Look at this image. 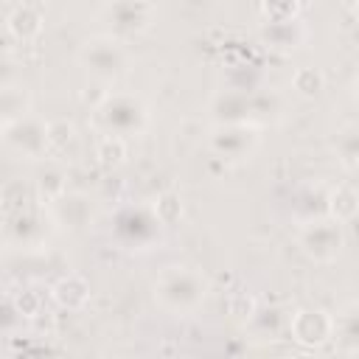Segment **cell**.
Segmentation results:
<instances>
[{"mask_svg": "<svg viewBox=\"0 0 359 359\" xmlns=\"http://www.w3.org/2000/svg\"><path fill=\"white\" fill-rule=\"evenodd\" d=\"M205 278L188 266H168L157 283H154V297L160 306H165L174 314H188L194 311L202 297H205Z\"/></svg>", "mask_w": 359, "mask_h": 359, "instance_id": "1", "label": "cell"}, {"mask_svg": "<svg viewBox=\"0 0 359 359\" xmlns=\"http://www.w3.org/2000/svg\"><path fill=\"white\" fill-rule=\"evenodd\" d=\"M95 112L107 123L109 135L137 132L143 126V121H146V109L140 107L137 98H129V95H107L104 104Z\"/></svg>", "mask_w": 359, "mask_h": 359, "instance_id": "2", "label": "cell"}, {"mask_svg": "<svg viewBox=\"0 0 359 359\" xmlns=\"http://www.w3.org/2000/svg\"><path fill=\"white\" fill-rule=\"evenodd\" d=\"M342 222L331 219V222H311L303 227L300 233V247L306 250V255H311L314 261H331L339 255L342 250Z\"/></svg>", "mask_w": 359, "mask_h": 359, "instance_id": "3", "label": "cell"}, {"mask_svg": "<svg viewBox=\"0 0 359 359\" xmlns=\"http://www.w3.org/2000/svg\"><path fill=\"white\" fill-rule=\"evenodd\" d=\"M289 331L297 345L320 348L334 337V317H328L323 309H300L292 314Z\"/></svg>", "mask_w": 359, "mask_h": 359, "instance_id": "4", "label": "cell"}, {"mask_svg": "<svg viewBox=\"0 0 359 359\" xmlns=\"http://www.w3.org/2000/svg\"><path fill=\"white\" fill-rule=\"evenodd\" d=\"M90 48L84 50V62L90 65V70L93 73H98V76H112V73H118L121 67H123V56H121V50L115 48V42L109 45V42H87Z\"/></svg>", "mask_w": 359, "mask_h": 359, "instance_id": "5", "label": "cell"}, {"mask_svg": "<svg viewBox=\"0 0 359 359\" xmlns=\"http://www.w3.org/2000/svg\"><path fill=\"white\" fill-rule=\"evenodd\" d=\"M6 25H8V34H11V36H17L20 42H31V39H36L39 31H42V14H39L34 6H17V8L8 14Z\"/></svg>", "mask_w": 359, "mask_h": 359, "instance_id": "6", "label": "cell"}, {"mask_svg": "<svg viewBox=\"0 0 359 359\" xmlns=\"http://www.w3.org/2000/svg\"><path fill=\"white\" fill-rule=\"evenodd\" d=\"M53 300H56L62 309L76 311V309H81V306L90 300V286H87V280L79 278V275H65V278L53 286Z\"/></svg>", "mask_w": 359, "mask_h": 359, "instance_id": "7", "label": "cell"}, {"mask_svg": "<svg viewBox=\"0 0 359 359\" xmlns=\"http://www.w3.org/2000/svg\"><path fill=\"white\" fill-rule=\"evenodd\" d=\"M95 160L107 171L123 165V160H126V140L121 135H104L98 140V146H95Z\"/></svg>", "mask_w": 359, "mask_h": 359, "instance_id": "8", "label": "cell"}, {"mask_svg": "<svg viewBox=\"0 0 359 359\" xmlns=\"http://www.w3.org/2000/svg\"><path fill=\"white\" fill-rule=\"evenodd\" d=\"M328 210L337 222H351L359 210V196L351 185H337L328 196Z\"/></svg>", "mask_w": 359, "mask_h": 359, "instance_id": "9", "label": "cell"}, {"mask_svg": "<svg viewBox=\"0 0 359 359\" xmlns=\"http://www.w3.org/2000/svg\"><path fill=\"white\" fill-rule=\"evenodd\" d=\"M334 337H339V342H356L359 351V303H348L337 317H334ZM342 345V351H345Z\"/></svg>", "mask_w": 359, "mask_h": 359, "instance_id": "10", "label": "cell"}, {"mask_svg": "<svg viewBox=\"0 0 359 359\" xmlns=\"http://www.w3.org/2000/svg\"><path fill=\"white\" fill-rule=\"evenodd\" d=\"M292 87L303 98H317L325 87V76L317 67H297L294 76H292Z\"/></svg>", "mask_w": 359, "mask_h": 359, "instance_id": "11", "label": "cell"}, {"mask_svg": "<svg viewBox=\"0 0 359 359\" xmlns=\"http://www.w3.org/2000/svg\"><path fill=\"white\" fill-rule=\"evenodd\" d=\"M154 216H157L160 224H174V222H180V219H182V199H180L177 194H171V191L160 194L157 202H154Z\"/></svg>", "mask_w": 359, "mask_h": 359, "instance_id": "12", "label": "cell"}, {"mask_svg": "<svg viewBox=\"0 0 359 359\" xmlns=\"http://www.w3.org/2000/svg\"><path fill=\"white\" fill-rule=\"evenodd\" d=\"M73 135H76V129H73V123H70V121H65V118L45 123V137H48V146H50V149H56V151H62V149H65V146L73 140Z\"/></svg>", "mask_w": 359, "mask_h": 359, "instance_id": "13", "label": "cell"}, {"mask_svg": "<svg viewBox=\"0 0 359 359\" xmlns=\"http://www.w3.org/2000/svg\"><path fill=\"white\" fill-rule=\"evenodd\" d=\"M227 309H230V314L236 320H250L255 314V297L247 294V292H236V294H230Z\"/></svg>", "mask_w": 359, "mask_h": 359, "instance_id": "14", "label": "cell"}, {"mask_svg": "<svg viewBox=\"0 0 359 359\" xmlns=\"http://www.w3.org/2000/svg\"><path fill=\"white\" fill-rule=\"evenodd\" d=\"M264 8L275 22H292V17L297 11V0H266Z\"/></svg>", "mask_w": 359, "mask_h": 359, "instance_id": "15", "label": "cell"}, {"mask_svg": "<svg viewBox=\"0 0 359 359\" xmlns=\"http://www.w3.org/2000/svg\"><path fill=\"white\" fill-rule=\"evenodd\" d=\"M17 309H20V314H25V317H36V314H39V297H36L34 292H22V294L17 297Z\"/></svg>", "mask_w": 359, "mask_h": 359, "instance_id": "16", "label": "cell"}, {"mask_svg": "<svg viewBox=\"0 0 359 359\" xmlns=\"http://www.w3.org/2000/svg\"><path fill=\"white\" fill-rule=\"evenodd\" d=\"M353 11H356V17H359V3H356V8H353Z\"/></svg>", "mask_w": 359, "mask_h": 359, "instance_id": "17", "label": "cell"}]
</instances>
